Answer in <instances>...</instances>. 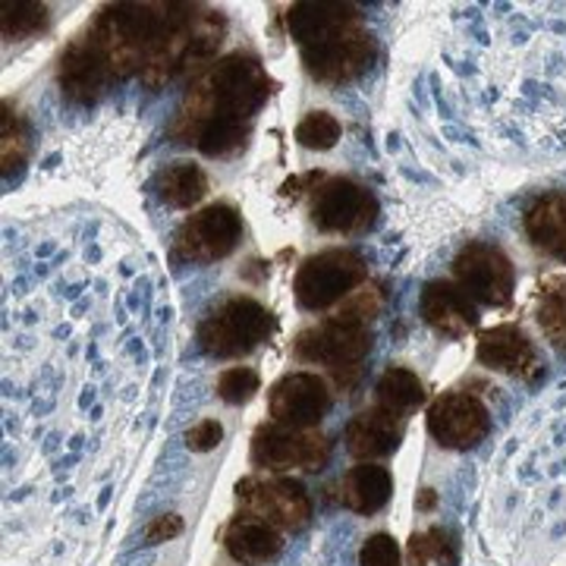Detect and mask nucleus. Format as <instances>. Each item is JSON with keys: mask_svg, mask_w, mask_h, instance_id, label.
<instances>
[{"mask_svg": "<svg viewBox=\"0 0 566 566\" xmlns=\"http://www.w3.org/2000/svg\"><path fill=\"white\" fill-rule=\"evenodd\" d=\"M264 95H268V80H264L262 66L252 57L233 54L218 63L189 92L177 133L186 142L189 136L199 139L205 126H211V123H230V126L249 129V120L264 102Z\"/></svg>", "mask_w": 566, "mask_h": 566, "instance_id": "nucleus-1", "label": "nucleus"}, {"mask_svg": "<svg viewBox=\"0 0 566 566\" xmlns=\"http://www.w3.org/2000/svg\"><path fill=\"white\" fill-rule=\"evenodd\" d=\"M189 13L192 7L186 3H117L98 17L88 39L98 44L114 76H129L145 66L155 44Z\"/></svg>", "mask_w": 566, "mask_h": 566, "instance_id": "nucleus-2", "label": "nucleus"}, {"mask_svg": "<svg viewBox=\"0 0 566 566\" xmlns=\"http://www.w3.org/2000/svg\"><path fill=\"white\" fill-rule=\"evenodd\" d=\"M271 334V315L255 300H230L199 327V344L208 356H245Z\"/></svg>", "mask_w": 566, "mask_h": 566, "instance_id": "nucleus-3", "label": "nucleus"}, {"mask_svg": "<svg viewBox=\"0 0 566 566\" xmlns=\"http://www.w3.org/2000/svg\"><path fill=\"white\" fill-rule=\"evenodd\" d=\"M365 277V264L356 252L346 249H327L312 255L296 274V300L303 308H327V305L346 300Z\"/></svg>", "mask_w": 566, "mask_h": 566, "instance_id": "nucleus-4", "label": "nucleus"}, {"mask_svg": "<svg viewBox=\"0 0 566 566\" xmlns=\"http://www.w3.org/2000/svg\"><path fill=\"white\" fill-rule=\"evenodd\" d=\"M303 61L315 80L346 82L375 61V41L353 20L327 32L324 39L303 44Z\"/></svg>", "mask_w": 566, "mask_h": 566, "instance_id": "nucleus-5", "label": "nucleus"}, {"mask_svg": "<svg viewBox=\"0 0 566 566\" xmlns=\"http://www.w3.org/2000/svg\"><path fill=\"white\" fill-rule=\"evenodd\" d=\"M331 457V447L322 434L308 428H290V424H262L252 438V460L264 469H322Z\"/></svg>", "mask_w": 566, "mask_h": 566, "instance_id": "nucleus-6", "label": "nucleus"}, {"mask_svg": "<svg viewBox=\"0 0 566 566\" xmlns=\"http://www.w3.org/2000/svg\"><path fill=\"white\" fill-rule=\"evenodd\" d=\"M237 497L245 506V513L259 516L274 528H303L312 516L308 494L293 479H243L237 485Z\"/></svg>", "mask_w": 566, "mask_h": 566, "instance_id": "nucleus-7", "label": "nucleus"}, {"mask_svg": "<svg viewBox=\"0 0 566 566\" xmlns=\"http://www.w3.org/2000/svg\"><path fill=\"white\" fill-rule=\"evenodd\" d=\"M457 283L469 300L485 305H504L513 293V268L494 245H469L457 255Z\"/></svg>", "mask_w": 566, "mask_h": 566, "instance_id": "nucleus-8", "label": "nucleus"}, {"mask_svg": "<svg viewBox=\"0 0 566 566\" xmlns=\"http://www.w3.org/2000/svg\"><path fill=\"white\" fill-rule=\"evenodd\" d=\"M368 353V327L363 322H349L334 315L322 327L300 334L296 356L305 363H324L331 368H353Z\"/></svg>", "mask_w": 566, "mask_h": 566, "instance_id": "nucleus-9", "label": "nucleus"}, {"mask_svg": "<svg viewBox=\"0 0 566 566\" xmlns=\"http://www.w3.org/2000/svg\"><path fill=\"white\" fill-rule=\"evenodd\" d=\"M240 214L227 205H211L199 214H192L177 237L180 255L196 259V262H214L223 259L227 252H233V245L240 240Z\"/></svg>", "mask_w": 566, "mask_h": 566, "instance_id": "nucleus-10", "label": "nucleus"}, {"mask_svg": "<svg viewBox=\"0 0 566 566\" xmlns=\"http://www.w3.org/2000/svg\"><path fill=\"white\" fill-rule=\"evenodd\" d=\"M428 431L438 444L469 450L488 434V409L469 394H447L428 409Z\"/></svg>", "mask_w": 566, "mask_h": 566, "instance_id": "nucleus-11", "label": "nucleus"}, {"mask_svg": "<svg viewBox=\"0 0 566 566\" xmlns=\"http://www.w3.org/2000/svg\"><path fill=\"white\" fill-rule=\"evenodd\" d=\"M312 218L324 233H353L363 230L375 218V199L359 182L331 180L324 182L312 205Z\"/></svg>", "mask_w": 566, "mask_h": 566, "instance_id": "nucleus-12", "label": "nucleus"}, {"mask_svg": "<svg viewBox=\"0 0 566 566\" xmlns=\"http://www.w3.org/2000/svg\"><path fill=\"white\" fill-rule=\"evenodd\" d=\"M327 406H331L327 387L318 375H308V371L286 375L271 390V416H274V422L290 424V428L318 424L327 412Z\"/></svg>", "mask_w": 566, "mask_h": 566, "instance_id": "nucleus-13", "label": "nucleus"}, {"mask_svg": "<svg viewBox=\"0 0 566 566\" xmlns=\"http://www.w3.org/2000/svg\"><path fill=\"white\" fill-rule=\"evenodd\" d=\"M111 66L104 61V54L98 51V44L92 39L76 41L66 48V54L61 57V80L63 95L76 104H92L104 92V85L111 80Z\"/></svg>", "mask_w": 566, "mask_h": 566, "instance_id": "nucleus-14", "label": "nucleus"}, {"mask_svg": "<svg viewBox=\"0 0 566 566\" xmlns=\"http://www.w3.org/2000/svg\"><path fill=\"white\" fill-rule=\"evenodd\" d=\"M479 363L494 368V371H504V375H520V378H532L538 371L535 346L513 324H501V327H491L482 334Z\"/></svg>", "mask_w": 566, "mask_h": 566, "instance_id": "nucleus-15", "label": "nucleus"}, {"mask_svg": "<svg viewBox=\"0 0 566 566\" xmlns=\"http://www.w3.org/2000/svg\"><path fill=\"white\" fill-rule=\"evenodd\" d=\"M400 438H403V422L397 412H390L385 406L359 412L353 422L346 424V447L359 460L390 457L400 444Z\"/></svg>", "mask_w": 566, "mask_h": 566, "instance_id": "nucleus-16", "label": "nucleus"}, {"mask_svg": "<svg viewBox=\"0 0 566 566\" xmlns=\"http://www.w3.org/2000/svg\"><path fill=\"white\" fill-rule=\"evenodd\" d=\"M422 318L444 337H463L479 322L475 303L453 283H428L422 290Z\"/></svg>", "mask_w": 566, "mask_h": 566, "instance_id": "nucleus-17", "label": "nucleus"}, {"mask_svg": "<svg viewBox=\"0 0 566 566\" xmlns=\"http://www.w3.org/2000/svg\"><path fill=\"white\" fill-rule=\"evenodd\" d=\"M223 545L230 551V557L240 560V564H264V560L277 557L283 542L281 532L271 523H264V520L252 516V513H243V516H237L227 526Z\"/></svg>", "mask_w": 566, "mask_h": 566, "instance_id": "nucleus-18", "label": "nucleus"}, {"mask_svg": "<svg viewBox=\"0 0 566 566\" xmlns=\"http://www.w3.org/2000/svg\"><path fill=\"white\" fill-rule=\"evenodd\" d=\"M353 20H356V10L349 3H337V0L296 3L286 13V32L300 44H312V41L324 39L327 32H334V29H340Z\"/></svg>", "mask_w": 566, "mask_h": 566, "instance_id": "nucleus-19", "label": "nucleus"}, {"mask_svg": "<svg viewBox=\"0 0 566 566\" xmlns=\"http://www.w3.org/2000/svg\"><path fill=\"white\" fill-rule=\"evenodd\" d=\"M390 494H394V479H390V472H387L385 465L375 463L353 465L346 472L344 485H340V501L349 510L365 513V516L368 513H378L381 506H387Z\"/></svg>", "mask_w": 566, "mask_h": 566, "instance_id": "nucleus-20", "label": "nucleus"}, {"mask_svg": "<svg viewBox=\"0 0 566 566\" xmlns=\"http://www.w3.org/2000/svg\"><path fill=\"white\" fill-rule=\"evenodd\" d=\"M526 233L542 252L566 262V196H545L526 211Z\"/></svg>", "mask_w": 566, "mask_h": 566, "instance_id": "nucleus-21", "label": "nucleus"}, {"mask_svg": "<svg viewBox=\"0 0 566 566\" xmlns=\"http://www.w3.org/2000/svg\"><path fill=\"white\" fill-rule=\"evenodd\" d=\"M205 189H208V180H205L202 167L186 161L167 167L158 180L161 199L174 208H192L205 196Z\"/></svg>", "mask_w": 566, "mask_h": 566, "instance_id": "nucleus-22", "label": "nucleus"}, {"mask_svg": "<svg viewBox=\"0 0 566 566\" xmlns=\"http://www.w3.org/2000/svg\"><path fill=\"white\" fill-rule=\"evenodd\" d=\"M422 381L412 371H406V368H387L385 375H381V381H378V403L385 406V409L403 416V412H412L416 406H422Z\"/></svg>", "mask_w": 566, "mask_h": 566, "instance_id": "nucleus-23", "label": "nucleus"}, {"mask_svg": "<svg viewBox=\"0 0 566 566\" xmlns=\"http://www.w3.org/2000/svg\"><path fill=\"white\" fill-rule=\"evenodd\" d=\"M3 13H0V25H3V39H29V35H35L44 29V22H48V7L44 3H35V0H3V7H0Z\"/></svg>", "mask_w": 566, "mask_h": 566, "instance_id": "nucleus-24", "label": "nucleus"}, {"mask_svg": "<svg viewBox=\"0 0 566 566\" xmlns=\"http://www.w3.org/2000/svg\"><path fill=\"white\" fill-rule=\"evenodd\" d=\"M538 322H542V331L551 346L566 353V286L545 290L542 305H538Z\"/></svg>", "mask_w": 566, "mask_h": 566, "instance_id": "nucleus-25", "label": "nucleus"}, {"mask_svg": "<svg viewBox=\"0 0 566 566\" xmlns=\"http://www.w3.org/2000/svg\"><path fill=\"white\" fill-rule=\"evenodd\" d=\"M412 560H438L441 566H457V542L447 528H428L424 535H412Z\"/></svg>", "mask_w": 566, "mask_h": 566, "instance_id": "nucleus-26", "label": "nucleus"}, {"mask_svg": "<svg viewBox=\"0 0 566 566\" xmlns=\"http://www.w3.org/2000/svg\"><path fill=\"white\" fill-rule=\"evenodd\" d=\"M296 139L305 148H315V151H324L331 145H337L340 139V120L334 114H324V111H315L308 114L300 126H296Z\"/></svg>", "mask_w": 566, "mask_h": 566, "instance_id": "nucleus-27", "label": "nucleus"}, {"mask_svg": "<svg viewBox=\"0 0 566 566\" xmlns=\"http://www.w3.org/2000/svg\"><path fill=\"white\" fill-rule=\"evenodd\" d=\"M218 394H221L223 403H249L255 394H259V375L252 371V368H230V371H223L221 378H218Z\"/></svg>", "mask_w": 566, "mask_h": 566, "instance_id": "nucleus-28", "label": "nucleus"}, {"mask_svg": "<svg viewBox=\"0 0 566 566\" xmlns=\"http://www.w3.org/2000/svg\"><path fill=\"white\" fill-rule=\"evenodd\" d=\"M25 148H29V136L22 129L20 117L3 111V174L20 167L22 158H25Z\"/></svg>", "mask_w": 566, "mask_h": 566, "instance_id": "nucleus-29", "label": "nucleus"}, {"mask_svg": "<svg viewBox=\"0 0 566 566\" xmlns=\"http://www.w3.org/2000/svg\"><path fill=\"white\" fill-rule=\"evenodd\" d=\"M363 566H400V547L390 535H371L359 554Z\"/></svg>", "mask_w": 566, "mask_h": 566, "instance_id": "nucleus-30", "label": "nucleus"}, {"mask_svg": "<svg viewBox=\"0 0 566 566\" xmlns=\"http://www.w3.org/2000/svg\"><path fill=\"white\" fill-rule=\"evenodd\" d=\"M223 438V428L221 422H214V419H205L196 428H189V434H186V447L189 450H196V453H208V450H214V447L221 444Z\"/></svg>", "mask_w": 566, "mask_h": 566, "instance_id": "nucleus-31", "label": "nucleus"}, {"mask_svg": "<svg viewBox=\"0 0 566 566\" xmlns=\"http://www.w3.org/2000/svg\"><path fill=\"white\" fill-rule=\"evenodd\" d=\"M182 532V520L177 513H167V516H158L151 526L145 528V538L148 542H170V538H177Z\"/></svg>", "mask_w": 566, "mask_h": 566, "instance_id": "nucleus-32", "label": "nucleus"}, {"mask_svg": "<svg viewBox=\"0 0 566 566\" xmlns=\"http://www.w3.org/2000/svg\"><path fill=\"white\" fill-rule=\"evenodd\" d=\"M434 506V491L431 488H424L422 497H419V510H431Z\"/></svg>", "mask_w": 566, "mask_h": 566, "instance_id": "nucleus-33", "label": "nucleus"}]
</instances>
